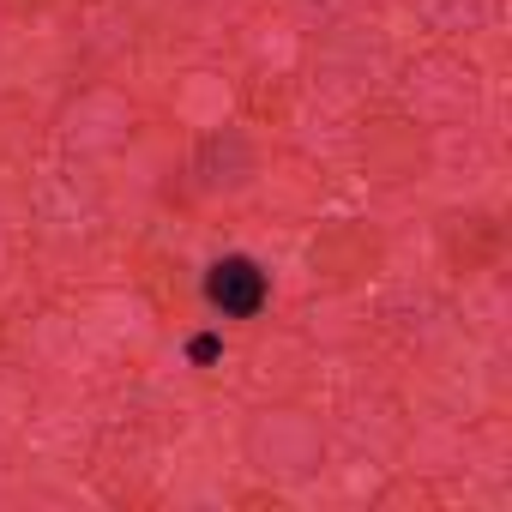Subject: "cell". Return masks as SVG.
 <instances>
[{"label": "cell", "instance_id": "obj_1", "mask_svg": "<svg viewBox=\"0 0 512 512\" xmlns=\"http://www.w3.org/2000/svg\"><path fill=\"white\" fill-rule=\"evenodd\" d=\"M266 272L253 266V260H241V253H229V260H217L211 272H205V302L223 314V320H253L266 308Z\"/></svg>", "mask_w": 512, "mask_h": 512}]
</instances>
